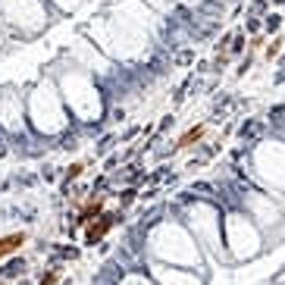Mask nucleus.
Masks as SVG:
<instances>
[{
	"mask_svg": "<svg viewBox=\"0 0 285 285\" xmlns=\"http://www.w3.org/2000/svg\"><path fill=\"white\" fill-rule=\"evenodd\" d=\"M122 222V210H113V213H100L98 220H91L88 226H85V244L88 248H94V244H100L106 235H110V229L113 226H120Z\"/></svg>",
	"mask_w": 285,
	"mask_h": 285,
	"instance_id": "f257e3e1",
	"label": "nucleus"
},
{
	"mask_svg": "<svg viewBox=\"0 0 285 285\" xmlns=\"http://www.w3.org/2000/svg\"><path fill=\"white\" fill-rule=\"evenodd\" d=\"M104 204H106V194H88V200L78 207V213H76V226H85L91 222V220H98L100 213H104Z\"/></svg>",
	"mask_w": 285,
	"mask_h": 285,
	"instance_id": "f03ea898",
	"label": "nucleus"
},
{
	"mask_svg": "<svg viewBox=\"0 0 285 285\" xmlns=\"http://www.w3.org/2000/svg\"><path fill=\"white\" fill-rule=\"evenodd\" d=\"M207 132H210V122H198V126H192V128H188V132H185L179 141H176V148H172V150H188V148H198L200 141L207 138Z\"/></svg>",
	"mask_w": 285,
	"mask_h": 285,
	"instance_id": "7ed1b4c3",
	"label": "nucleus"
},
{
	"mask_svg": "<svg viewBox=\"0 0 285 285\" xmlns=\"http://www.w3.org/2000/svg\"><path fill=\"white\" fill-rule=\"evenodd\" d=\"M26 242H28V232H10V235H0V260L19 254Z\"/></svg>",
	"mask_w": 285,
	"mask_h": 285,
	"instance_id": "20e7f679",
	"label": "nucleus"
},
{
	"mask_svg": "<svg viewBox=\"0 0 285 285\" xmlns=\"http://www.w3.org/2000/svg\"><path fill=\"white\" fill-rule=\"evenodd\" d=\"M264 132H266L264 120H244L242 128H238V138H242V144H257V138Z\"/></svg>",
	"mask_w": 285,
	"mask_h": 285,
	"instance_id": "39448f33",
	"label": "nucleus"
},
{
	"mask_svg": "<svg viewBox=\"0 0 285 285\" xmlns=\"http://www.w3.org/2000/svg\"><path fill=\"white\" fill-rule=\"evenodd\" d=\"M78 248L76 244H54V257H50V264H56V260H78Z\"/></svg>",
	"mask_w": 285,
	"mask_h": 285,
	"instance_id": "423d86ee",
	"label": "nucleus"
},
{
	"mask_svg": "<svg viewBox=\"0 0 285 285\" xmlns=\"http://www.w3.org/2000/svg\"><path fill=\"white\" fill-rule=\"evenodd\" d=\"M60 276H63V260H56L50 270L38 276V285H60Z\"/></svg>",
	"mask_w": 285,
	"mask_h": 285,
	"instance_id": "0eeeda50",
	"label": "nucleus"
},
{
	"mask_svg": "<svg viewBox=\"0 0 285 285\" xmlns=\"http://www.w3.org/2000/svg\"><path fill=\"white\" fill-rule=\"evenodd\" d=\"M82 172H85V163H72L63 172V194H69V185H72L76 179H82Z\"/></svg>",
	"mask_w": 285,
	"mask_h": 285,
	"instance_id": "6e6552de",
	"label": "nucleus"
},
{
	"mask_svg": "<svg viewBox=\"0 0 285 285\" xmlns=\"http://www.w3.org/2000/svg\"><path fill=\"white\" fill-rule=\"evenodd\" d=\"M282 22H285L282 13H266V16H264V34H276V32L282 28Z\"/></svg>",
	"mask_w": 285,
	"mask_h": 285,
	"instance_id": "1a4fd4ad",
	"label": "nucleus"
},
{
	"mask_svg": "<svg viewBox=\"0 0 285 285\" xmlns=\"http://www.w3.org/2000/svg\"><path fill=\"white\" fill-rule=\"evenodd\" d=\"M138 188L135 185H122V192H120V210H126V207H132L135 200H138Z\"/></svg>",
	"mask_w": 285,
	"mask_h": 285,
	"instance_id": "9d476101",
	"label": "nucleus"
},
{
	"mask_svg": "<svg viewBox=\"0 0 285 285\" xmlns=\"http://www.w3.org/2000/svg\"><path fill=\"white\" fill-rule=\"evenodd\" d=\"M244 47H248V34L238 28V32L232 34V44H229V56H242V50H244Z\"/></svg>",
	"mask_w": 285,
	"mask_h": 285,
	"instance_id": "9b49d317",
	"label": "nucleus"
},
{
	"mask_svg": "<svg viewBox=\"0 0 285 285\" xmlns=\"http://www.w3.org/2000/svg\"><path fill=\"white\" fill-rule=\"evenodd\" d=\"M6 276L4 279H16V276H22V272H26V260L22 257H13V260H6Z\"/></svg>",
	"mask_w": 285,
	"mask_h": 285,
	"instance_id": "f8f14e48",
	"label": "nucleus"
},
{
	"mask_svg": "<svg viewBox=\"0 0 285 285\" xmlns=\"http://www.w3.org/2000/svg\"><path fill=\"white\" fill-rule=\"evenodd\" d=\"M244 34H251V38H254V34H264V19H260V16H251V19H244V28H242Z\"/></svg>",
	"mask_w": 285,
	"mask_h": 285,
	"instance_id": "ddd939ff",
	"label": "nucleus"
},
{
	"mask_svg": "<svg viewBox=\"0 0 285 285\" xmlns=\"http://www.w3.org/2000/svg\"><path fill=\"white\" fill-rule=\"evenodd\" d=\"M282 47H285V38H279V34H276V38L266 44V60H276V56L282 54Z\"/></svg>",
	"mask_w": 285,
	"mask_h": 285,
	"instance_id": "4468645a",
	"label": "nucleus"
},
{
	"mask_svg": "<svg viewBox=\"0 0 285 285\" xmlns=\"http://www.w3.org/2000/svg\"><path fill=\"white\" fill-rule=\"evenodd\" d=\"M248 13H251V16H260V19H264V16L270 13V0H254V4L248 6Z\"/></svg>",
	"mask_w": 285,
	"mask_h": 285,
	"instance_id": "2eb2a0df",
	"label": "nucleus"
},
{
	"mask_svg": "<svg viewBox=\"0 0 285 285\" xmlns=\"http://www.w3.org/2000/svg\"><path fill=\"white\" fill-rule=\"evenodd\" d=\"M194 60V50H192V47H185V50H179V54H176L172 56V63H179V66H185V63H192Z\"/></svg>",
	"mask_w": 285,
	"mask_h": 285,
	"instance_id": "dca6fc26",
	"label": "nucleus"
},
{
	"mask_svg": "<svg viewBox=\"0 0 285 285\" xmlns=\"http://www.w3.org/2000/svg\"><path fill=\"white\" fill-rule=\"evenodd\" d=\"M113 141H116L113 135H104V138L98 141V148H94V154H98V157H100V154H106V150H110V148H113Z\"/></svg>",
	"mask_w": 285,
	"mask_h": 285,
	"instance_id": "f3484780",
	"label": "nucleus"
},
{
	"mask_svg": "<svg viewBox=\"0 0 285 285\" xmlns=\"http://www.w3.org/2000/svg\"><path fill=\"white\" fill-rule=\"evenodd\" d=\"M251 63H254V56H251V54H248V56H244V60L238 63V72H235V76H238V78H242V76L248 72V69H251Z\"/></svg>",
	"mask_w": 285,
	"mask_h": 285,
	"instance_id": "a211bd4d",
	"label": "nucleus"
},
{
	"mask_svg": "<svg viewBox=\"0 0 285 285\" xmlns=\"http://www.w3.org/2000/svg\"><path fill=\"white\" fill-rule=\"evenodd\" d=\"M116 163H122V157H120V154L106 157V163H104V172H113V166H116Z\"/></svg>",
	"mask_w": 285,
	"mask_h": 285,
	"instance_id": "6ab92c4d",
	"label": "nucleus"
},
{
	"mask_svg": "<svg viewBox=\"0 0 285 285\" xmlns=\"http://www.w3.org/2000/svg\"><path fill=\"white\" fill-rule=\"evenodd\" d=\"M41 179L54 182V179H56V166H44V170H41Z\"/></svg>",
	"mask_w": 285,
	"mask_h": 285,
	"instance_id": "aec40b11",
	"label": "nucleus"
},
{
	"mask_svg": "<svg viewBox=\"0 0 285 285\" xmlns=\"http://www.w3.org/2000/svg\"><path fill=\"white\" fill-rule=\"evenodd\" d=\"M110 120H113V122H122V120H126V110H122V106H113V110H110Z\"/></svg>",
	"mask_w": 285,
	"mask_h": 285,
	"instance_id": "412c9836",
	"label": "nucleus"
},
{
	"mask_svg": "<svg viewBox=\"0 0 285 285\" xmlns=\"http://www.w3.org/2000/svg\"><path fill=\"white\" fill-rule=\"evenodd\" d=\"M157 194H160V188H148V192H141L138 198H141V200H154Z\"/></svg>",
	"mask_w": 285,
	"mask_h": 285,
	"instance_id": "4be33fe9",
	"label": "nucleus"
},
{
	"mask_svg": "<svg viewBox=\"0 0 285 285\" xmlns=\"http://www.w3.org/2000/svg\"><path fill=\"white\" fill-rule=\"evenodd\" d=\"M272 82H276V85H282V82H285V72H282V69L276 72V78H272Z\"/></svg>",
	"mask_w": 285,
	"mask_h": 285,
	"instance_id": "5701e85b",
	"label": "nucleus"
},
{
	"mask_svg": "<svg viewBox=\"0 0 285 285\" xmlns=\"http://www.w3.org/2000/svg\"><path fill=\"white\" fill-rule=\"evenodd\" d=\"M279 69H282V72H285V54L279 56Z\"/></svg>",
	"mask_w": 285,
	"mask_h": 285,
	"instance_id": "b1692460",
	"label": "nucleus"
},
{
	"mask_svg": "<svg viewBox=\"0 0 285 285\" xmlns=\"http://www.w3.org/2000/svg\"><path fill=\"white\" fill-rule=\"evenodd\" d=\"M4 276H6V266H4V264H0V279H4Z\"/></svg>",
	"mask_w": 285,
	"mask_h": 285,
	"instance_id": "393cba45",
	"label": "nucleus"
},
{
	"mask_svg": "<svg viewBox=\"0 0 285 285\" xmlns=\"http://www.w3.org/2000/svg\"><path fill=\"white\" fill-rule=\"evenodd\" d=\"M16 285H32V279H22V282H16Z\"/></svg>",
	"mask_w": 285,
	"mask_h": 285,
	"instance_id": "a878e982",
	"label": "nucleus"
},
{
	"mask_svg": "<svg viewBox=\"0 0 285 285\" xmlns=\"http://www.w3.org/2000/svg\"><path fill=\"white\" fill-rule=\"evenodd\" d=\"M272 4H279V6H285V0H272Z\"/></svg>",
	"mask_w": 285,
	"mask_h": 285,
	"instance_id": "bb28decb",
	"label": "nucleus"
},
{
	"mask_svg": "<svg viewBox=\"0 0 285 285\" xmlns=\"http://www.w3.org/2000/svg\"><path fill=\"white\" fill-rule=\"evenodd\" d=\"M0 285H4V282H0Z\"/></svg>",
	"mask_w": 285,
	"mask_h": 285,
	"instance_id": "cd10ccee",
	"label": "nucleus"
}]
</instances>
